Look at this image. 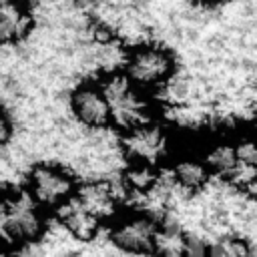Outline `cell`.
Wrapping results in <instances>:
<instances>
[{"label":"cell","instance_id":"6da1fadb","mask_svg":"<svg viewBox=\"0 0 257 257\" xmlns=\"http://www.w3.org/2000/svg\"><path fill=\"white\" fill-rule=\"evenodd\" d=\"M44 209L26 189H10L0 195V241L10 245H34L46 233Z\"/></svg>","mask_w":257,"mask_h":257},{"label":"cell","instance_id":"7a4b0ae2","mask_svg":"<svg viewBox=\"0 0 257 257\" xmlns=\"http://www.w3.org/2000/svg\"><path fill=\"white\" fill-rule=\"evenodd\" d=\"M100 88L108 102L110 122L120 133L155 118L153 100L147 96L145 90L133 84L122 70L104 74L100 78Z\"/></svg>","mask_w":257,"mask_h":257},{"label":"cell","instance_id":"3957f363","mask_svg":"<svg viewBox=\"0 0 257 257\" xmlns=\"http://www.w3.org/2000/svg\"><path fill=\"white\" fill-rule=\"evenodd\" d=\"M122 72L145 92H159L177 74L175 54L159 42H141L126 50Z\"/></svg>","mask_w":257,"mask_h":257},{"label":"cell","instance_id":"277c9868","mask_svg":"<svg viewBox=\"0 0 257 257\" xmlns=\"http://www.w3.org/2000/svg\"><path fill=\"white\" fill-rule=\"evenodd\" d=\"M26 191L44 211H58L78 189L76 173L58 161H38L26 171Z\"/></svg>","mask_w":257,"mask_h":257},{"label":"cell","instance_id":"5b68a950","mask_svg":"<svg viewBox=\"0 0 257 257\" xmlns=\"http://www.w3.org/2000/svg\"><path fill=\"white\" fill-rule=\"evenodd\" d=\"M120 147L126 163H139L161 169L163 163L173 159L171 128L157 118H151L135 128L120 133Z\"/></svg>","mask_w":257,"mask_h":257},{"label":"cell","instance_id":"8992f818","mask_svg":"<svg viewBox=\"0 0 257 257\" xmlns=\"http://www.w3.org/2000/svg\"><path fill=\"white\" fill-rule=\"evenodd\" d=\"M161 229V219L133 209L126 213H120L112 223L108 231L110 245L131 257H153L155 251V239Z\"/></svg>","mask_w":257,"mask_h":257},{"label":"cell","instance_id":"52a82bcc","mask_svg":"<svg viewBox=\"0 0 257 257\" xmlns=\"http://www.w3.org/2000/svg\"><path fill=\"white\" fill-rule=\"evenodd\" d=\"M68 112L72 120L86 131H104L112 126L108 102L104 98L100 82H76L68 96Z\"/></svg>","mask_w":257,"mask_h":257},{"label":"cell","instance_id":"ba28073f","mask_svg":"<svg viewBox=\"0 0 257 257\" xmlns=\"http://www.w3.org/2000/svg\"><path fill=\"white\" fill-rule=\"evenodd\" d=\"M92 215H96L102 223L114 221L120 215V207L126 201V193L118 181L114 179H84L78 183L74 195Z\"/></svg>","mask_w":257,"mask_h":257},{"label":"cell","instance_id":"9c48e42d","mask_svg":"<svg viewBox=\"0 0 257 257\" xmlns=\"http://www.w3.org/2000/svg\"><path fill=\"white\" fill-rule=\"evenodd\" d=\"M167 175L185 195H197V193L205 191L213 179V175L199 151L181 153V155L173 157L169 163Z\"/></svg>","mask_w":257,"mask_h":257},{"label":"cell","instance_id":"30bf717a","mask_svg":"<svg viewBox=\"0 0 257 257\" xmlns=\"http://www.w3.org/2000/svg\"><path fill=\"white\" fill-rule=\"evenodd\" d=\"M34 30V12L24 0H0V46L24 42Z\"/></svg>","mask_w":257,"mask_h":257},{"label":"cell","instance_id":"8fae6325","mask_svg":"<svg viewBox=\"0 0 257 257\" xmlns=\"http://www.w3.org/2000/svg\"><path fill=\"white\" fill-rule=\"evenodd\" d=\"M56 223L78 243H90L96 241L100 229H102V221L92 215L76 197H72L66 205H62L56 211Z\"/></svg>","mask_w":257,"mask_h":257},{"label":"cell","instance_id":"7c38bea8","mask_svg":"<svg viewBox=\"0 0 257 257\" xmlns=\"http://www.w3.org/2000/svg\"><path fill=\"white\" fill-rule=\"evenodd\" d=\"M199 153L205 159L211 175L223 183H227L229 177L233 175V171L237 169L239 159H237V149H235L233 137H227V135L211 137Z\"/></svg>","mask_w":257,"mask_h":257},{"label":"cell","instance_id":"4fadbf2b","mask_svg":"<svg viewBox=\"0 0 257 257\" xmlns=\"http://www.w3.org/2000/svg\"><path fill=\"white\" fill-rule=\"evenodd\" d=\"M203 257H253L251 243L237 233H229L205 247Z\"/></svg>","mask_w":257,"mask_h":257},{"label":"cell","instance_id":"5bb4252c","mask_svg":"<svg viewBox=\"0 0 257 257\" xmlns=\"http://www.w3.org/2000/svg\"><path fill=\"white\" fill-rule=\"evenodd\" d=\"M235 149L237 159L241 165L257 171V131H241L235 137Z\"/></svg>","mask_w":257,"mask_h":257},{"label":"cell","instance_id":"9a60e30c","mask_svg":"<svg viewBox=\"0 0 257 257\" xmlns=\"http://www.w3.org/2000/svg\"><path fill=\"white\" fill-rule=\"evenodd\" d=\"M12 139H14V120L10 112L0 104V151L6 149Z\"/></svg>","mask_w":257,"mask_h":257},{"label":"cell","instance_id":"2e32d148","mask_svg":"<svg viewBox=\"0 0 257 257\" xmlns=\"http://www.w3.org/2000/svg\"><path fill=\"white\" fill-rule=\"evenodd\" d=\"M193 6L197 8H203V10H211V8H223V6H229L231 2L235 0H189Z\"/></svg>","mask_w":257,"mask_h":257},{"label":"cell","instance_id":"e0dca14e","mask_svg":"<svg viewBox=\"0 0 257 257\" xmlns=\"http://www.w3.org/2000/svg\"><path fill=\"white\" fill-rule=\"evenodd\" d=\"M243 193H245V197H247L251 203H255V205H257V177H255V179H253V181L243 189Z\"/></svg>","mask_w":257,"mask_h":257}]
</instances>
